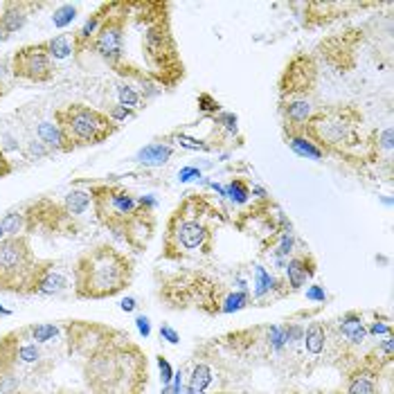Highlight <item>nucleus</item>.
Listing matches in <instances>:
<instances>
[{
    "label": "nucleus",
    "mask_w": 394,
    "mask_h": 394,
    "mask_svg": "<svg viewBox=\"0 0 394 394\" xmlns=\"http://www.w3.org/2000/svg\"><path fill=\"white\" fill-rule=\"evenodd\" d=\"M158 368H161V374H163V383L165 386H169L174 379V372H172V365L167 363L165 356H158Z\"/></svg>",
    "instance_id": "35"
},
{
    "label": "nucleus",
    "mask_w": 394,
    "mask_h": 394,
    "mask_svg": "<svg viewBox=\"0 0 394 394\" xmlns=\"http://www.w3.org/2000/svg\"><path fill=\"white\" fill-rule=\"evenodd\" d=\"M0 363L21 374L25 381L48 377L54 368V363L41 350V345L32 340L27 327L0 336Z\"/></svg>",
    "instance_id": "8"
},
{
    "label": "nucleus",
    "mask_w": 394,
    "mask_h": 394,
    "mask_svg": "<svg viewBox=\"0 0 394 394\" xmlns=\"http://www.w3.org/2000/svg\"><path fill=\"white\" fill-rule=\"evenodd\" d=\"M142 50H145L149 70H151V74L161 83L174 86V83L183 79V61H181V54H178V45L172 34V27H169L167 16L147 25Z\"/></svg>",
    "instance_id": "7"
},
{
    "label": "nucleus",
    "mask_w": 394,
    "mask_h": 394,
    "mask_svg": "<svg viewBox=\"0 0 394 394\" xmlns=\"http://www.w3.org/2000/svg\"><path fill=\"white\" fill-rule=\"evenodd\" d=\"M140 205L138 210L133 212L124 228H122L120 237L126 241L129 248H133L136 252H142L149 241L154 239V232H156V217H154V201L151 199H138Z\"/></svg>",
    "instance_id": "13"
},
{
    "label": "nucleus",
    "mask_w": 394,
    "mask_h": 394,
    "mask_svg": "<svg viewBox=\"0 0 394 394\" xmlns=\"http://www.w3.org/2000/svg\"><path fill=\"white\" fill-rule=\"evenodd\" d=\"M81 374L90 394H145L149 386L147 354L129 336L83 359Z\"/></svg>",
    "instance_id": "1"
},
{
    "label": "nucleus",
    "mask_w": 394,
    "mask_h": 394,
    "mask_svg": "<svg viewBox=\"0 0 394 394\" xmlns=\"http://www.w3.org/2000/svg\"><path fill=\"white\" fill-rule=\"evenodd\" d=\"M133 261L110 243H97L83 250L74 261L72 286L79 299H110L131 286Z\"/></svg>",
    "instance_id": "2"
},
{
    "label": "nucleus",
    "mask_w": 394,
    "mask_h": 394,
    "mask_svg": "<svg viewBox=\"0 0 394 394\" xmlns=\"http://www.w3.org/2000/svg\"><path fill=\"white\" fill-rule=\"evenodd\" d=\"M325 343H327V329L322 322H311V327L304 334V345L309 354H322L325 352Z\"/></svg>",
    "instance_id": "23"
},
{
    "label": "nucleus",
    "mask_w": 394,
    "mask_h": 394,
    "mask_svg": "<svg viewBox=\"0 0 394 394\" xmlns=\"http://www.w3.org/2000/svg\"><path fill=\"white\" fill-rule=\"evenodd\" d=\"M174 149L167 145H149L145 149H140L136 161L145 163V165H165L169 158H172Z\"/></svg>",
    "instance_id": "21"
},
{
    "label": "nucleus",
    "mask_w": 394,
    "mask_h": 394,
    "mask_svg": "<svg viewBox=\"0 0 394 394\" xmlns=\"http://www.w3.org/2000/svg\"><path fill=\"white\" fill-rule=\"evenodd\" d=\"M370 334H374V336H379V334H392V329H390V325H381V322H372L370 325Z\"/></svg>",
    "instance_id": "42"
},
{
    "label": "nucleus",
    "mask_w": 394,
    "mask_h": 394,
    "mask_svg": "<svg viewBox=\"0 0 394 394\" xmlns=\"http://www.w3.org/2000/svg\"><path fill=\"white\" fill-rule=\"evenodd\" d=\"M90 201H92V212H95L97 221L113 234H117L124 223L133 217L138 210L140 201L131 194L126 187L122 185H110V183H92L88 187Z\"/></svg>",
    "instance_id": "9"
},
{
    "label": "nucleus",
    "mask_w": 394,
    "mask_h": 394,
    "mask_svg": "<svg viewBox=\"0 0 394 394\" xmlns=\"http://www.w3.org/2000/svg\"><path fill=\"white\" fill-rule=\"evenodd\" d=\"M65 288H68V277H65L61 270H56V261L41 259L32 295H56Z\"/></svg>",
    "instance_id": "15"
},
{
    "label": "nucleus",
    "mask_w": 394,
    "mask_h": 394,
    "mask_svg": "<svg viewBox=\"0 0 394 394\" xmlns=\"http://www.w3.org/2000/svg\"><path fill=\"white\" fill-rule=\"evenodd\" d=\"M7 39V34H5V30H3V25H0V41H5Z\"/></svg>",
    "instance_id": "46"
},
{
    "label": "nucleus",
    "mask_w": 394,
    "mask_h": 394,
    "mask_svg": "<svg viewBox=\"0 0 394 394\" xmlns=\"http://www.w3.org/2000/svg\"><path fill=\"white\" fill-rule=\"evenodd\" d=\"M52 394H83V392H77V390H70V388H59L56 392H52Z\"/></svg>",
    "instance_id": "44"
},
{
    "label": "nucleus",
    "mask_w": 394,
    "mask_h": 394,
    "mask_svg": "<svg viewBox=\"0 0 394 394\" xmlns=\"http://www.w3.org/2000/svg\"><path fill=\"white\" fill-rule=\"evenodd\" d=\"M120 306H122V311H133V309H136V299L133 297H124Z\"/></svg>",
    "instance_id": "43"
},
{
    "label": "nucleus",
    "mask_w": 394,
    "mask_h": 394,
    "mask_svg": "<svg viewBox=\"0 0 394 394\" xmlns=\"http://www.w3.org/2000/svg\"><path fill=\"white\" fill-rule=\"evenodd\" d=\"M106 12H108V3H106V5H99L97 12L92 14L86 23H83V27H81V30H79L77 34H74V39H72V52H83V50H88V45H90V41H92V36L97 34V30H99L101 21H104Z\"/></svg>",
    "instance_id": "18"
},
{
    "label": "nucleus",
    "mask_w": 394,
    "mask_h": 394,
    "mask_svg": "<svg viewBox=\"0 0 394 394\" xmlns=\"http://www.w3.org/2000/svg\"><path fill=\"white\" fill-rule=\"evenodd\" d=\"M196 176H201V172H199V169H194V167H187V169H183L181 174H178V181H181V183H187V181H192V178H196Z\"/></svg>",
    "instance_id": "41"
},
{
    "label": "nucleus",
    "mask_w": 394,
    "mask_h": 394,
    "mask_svg": "<svg viewBox=\"0 0 394 394\" xmlns=\"http://www.w3.org/2000/svg\"><path fill=\"white\" fill-rule=\"evenodd\" d=\"M48 50H50V56L56 61V59H68L72 54V43L68 41V36L65 34H59L54 36V39L48 41Z\"/></svg>",
    "instance_id": "28"
},
{
    "label": "nucleus",
    "mask_w": 394,
    "mask_h": 394,
    "mask_svg": "<svg viewBox=\"0 0 394 394\" xmlns=\"http://www.w3.org/2000/svg\"><path fill=\"white\" fill-rule=\"evenodd\" d=\"M0 225L5 230V237H21V234H25V212L23 210L7 212L0 219Z\"/></svg>",
    "instance_id": "26"
},
{
    "label": "nucleus",
    "mask_w": 394,
    "mask_h": 394,
    "mask_svg": "<svg viewBox=\"0 0 394 394\" xmlns=\"http://www.w3.org/2000/svg\"><path fill=\"white\" fill-rule=\"evenodd\" d=\"M306 297L309 299H313V302H325L327 299V293H325V288L322 286H309V290H306Z\"/></svg>",
    "instance_id": "38"
},
{
    "label": "nucleus",
    "mask_w": 394,
    "mask_h": 394,
    "mask_svg": "<svg viewBox=\"0 0 394 394\" xmlns=\"http://www.w3.org/2000/svg\"><path fill=\"white\" fill-rule=\"evenodd\" d=\"M63 331H65V343H68V354L79 356L81 361L99 352L101 347L129 336L126 331L117 329V327L88 322V320H68L63 325Z\"/></svg>",
    "instance_id": "11"
},
{
    "label": "nucleus",
    "mask_w": 394,
    "mask_h": 394,
    "mask_svg": "<svg viewBox=\"0 0 394 394\" xmlns=\"http://www.w3.org/2000/svg\"><path fill=\"white\" fill-rule=\"evenodd\" d=\"M225 196H228L232 203H246L250 196V187L248 183H243L241 178H234L228 185V190H225Z\"/></svg>",
    "instance_id": "30"
},
{
    "label": "nucleus",
    "mask_w": 394,
    "mask_h": 394,
    "mask_svg": "<svg viewBox=\"0 0 394 394\" xmlns=\"http://www.w3.org/2000/svg\"><path fill=\"white\" fill-rule=\"evenodd\" d=\"M136 325H138L140 336L149 338V334H151V325H149V318H147V315H138V318H136Z\"/></svg>",
    "instance_id": "39"
},
{
    "label": "nucleus",
    "mask_w": 394,
    "mask_h": 394,
    "mask_svg": "<svg viewBox=\"0 0 394 394\" xmlns=\"http://www.w3.org/2000/svg\"><path fill=\"white\" fill-rule=\"evenodd\" d=\"M340 331L352 345H363V340L368 338V329H365L363 325V318L356 311H350L340 318Z\"/></svg>",
    "instance_id": "19"
},
{
    "label": "nucleus",
    "mask_w": 394,
    "mask_h": 394,
    "mask_svg": "<svg viewBox=\"0 0 394 394\" xmlns=\"http://www.w3.org/2000/svg\"><path fill=\"white\" fill-rule=\"evenodd\" d=\"M12 74L16 79L30 83H50L56 74V68L48 50V41L18 48L12 56Z\"/></svg>",
    "instance_id": "12"
},
{
    "label": "nucleus",
    "mask_w": 394,
    "mask_h": 394,
    "mask_svg": "<svg viewBox=\"0 0 394 394\" xmlns=\"http://www.w3.org/2000/svg\"><path fill=\"white\" fill-rule=\"evenodd\" d=\"M14 394H43V392H34V390H18Z\"/></svg>",
    "instance_id": "45"
},
{
    "label": "nucleus",
    "mask_w": 394,
    "mask_h": 394,
    "mask_svg": "<svg viewBox=\"0 0 394 394\" xmlns=\"http://www.w3.org/2000/svg\"><path fill=\"white\" fill-rule=\"evenodd\" d=\"M163 394H176V392H174V390H172V386H167V388H165V392H163Z\"/></svg>",
    "instance_id": "47"
},
{
    "label": "nucleus",
    "mask_w": 394,
    "mask_h": 394,
    "mask_svg": "<svg viewBox=\"0 0 394 394\" xmlns=\"http://www.w3.org/2000/svg\"><path fill=\"white\" fill-rule=\"evenodd\" d=\"M129 3H108V12L101 21L97 34L92 36L88 45L90 52H95L99 59H104L113 70L122 72L124 61V36L129 23Z\"/></svg>",
    "instance_id": "10"
},
{
    "label": "nucleus",
    "mask_w": 394,
    "mask_h": 394,
    "mask_svg": "<svg viewBox=\"0 0 394 394\" xmlns=\"http://www.w3.org/2000/svg\"><path fill=\"white\" fill-rule=\"evenodd\" d=\"M212 383V368L208 363H199L192 372L190 386H187V394H203Z\"/></svg>",
    "instance_id": "24"
},
{
    "label": "nucleus",
    "mask_w": 394,
    "mask_h": 394,
    "mask_svg": "<svg viewBox=\"0 0 394 394\" xmlns=\"http://www.w3.org/2000/svg\"><path fill=\"white\" fill-rule=\"evenodd\" d=\"M290 252H293V237H290V234H284V237H281L279 248H277V255L284 257V255H290Z\"/></svg>",
    "instance_id": "36"
},
{
    "label": "nucleus",
    "mask_w": 394,
    "mask_h": 394,
    "mask_svg": "<svg viewBox=\"0 0 394 394\" xmlns=\"http://www.w3.org/2000/svg\"><path fill=\"white\" fill-rule=\"evenodd\" d=\"M61 205L65 208V212L70 214V217H81V214L92 205V201H90L88 190H72V192L65 194V199H63Z\"/></svg>",
    "instance_id": "20"
},
{
    "label": "nucleus",
    "mask_w": 394,
    "mask_h": 394,
    "mask_svg": "<svg viewBox=\"0 0 394 394\" xmlns=\"http://www.w3.org/2000/svg\"><path fill=\"white\" fill-rule=\"evenodd\" d=\"M286 142H288V147L293 149V151L297 154V156H302V158H311V161H320V158L325 156L320 149H318L311 140H309L306 136H302V133H288V138H286Z\"/></svg>",
    "instance_id": "22"
},
{
    "label": "nucleus",
    "mask_w": 394,
    "mask_h": 394,
    "mask_svg": "<svg viewBox=\"0 0 394 394\" xmlns=\"http://www.w3.org/2000/svg\"><path fill=\"white\" fill-rule=\"evenodd\" d=\"M383 379L388 377H383L381 363L374 365L372 361H365L363 365H356V368L347 374L345 388L338 394H390L381 390Z\"/></svg>",
    "instance_id": "14"
},
{
    "label": "nucleus",
    "mask_w": 394,
    "mask_h": 394,
    "mask_svg": "<svg viewBox=\"0 0 394 394\" xmlns=\"http://www.w3.org/2000/svg\"><path fill=\"white\" fill-rule=\"evenodd\" d=\"M41 259L34 255L27 234L0 241V290L14 295H32Z\"/></svg>",
    "instance_id": "6"
},
{
    "label": "nucleus",
    "mask_w": 394,
    "mask_h": 394,
    "mask_svg": "<svg viewBox=\"0 0 394 394\" xmlns=\"http://www.w3.org/2000/svg\"><path fill=\"white\" fill-rule=\"evenodd\" d=\"M77 18V5H61L54 9L52 14V23L54 27H59V30H63V27L72 25V21Z\"/></svg>",
    "instance_id": "29"
},
{
    "label": "nucleus",
    "mask_w": 394,
    "mask_h": 394,
    "mask_svg": "<svg viewBox=\"0 0 394 394\" xmlns=\"http://www.w3.org/2000/svg\"><path fill=\"white\" fill-rule=\"evenodd\" d=\"M248 304V295L243 290H237V293H225L223 302H221V313H232V311H239Z\"/></svg>",
    "instance_id": "31"
},
{
    "label": "nucleus",
    "mask_w": 394,
    "mask_h": 394,
    "mask_svg": "<svg viewBox=\"0 0 394 394\" xmlns=\"http://www.w3.org/2000/svg\"><path fill=\"white\" fill-rule=\"evenodd\" d=\"M54 124L63 136V154L101 145L120 131V124L108 117V113L81 104V101L56 108Z\"/></svg>",
    "instance_id": "5"
},
{
    "label": "nucleus",
    "mask_w": 394,
    "mask_h": 394,
    "mask_svg": "<svg viewBox=\"0 0 394 394\" xmlns=\"http://www.w3.org/2000/svg\"><path fill=\"white\" fill-rule=\"evenodd\" d=\"M14 172V165H12V161H9V158L5 156V151L3 149H0V178H7L9 174Z\"/></svg>",
    "instance_id": "37"
},
{
    "label": "nucleus",
    "mask_w": 394,
    "mask_h": 394,
    "mask_svg": "<svg viewBox=\"0 0 394 394\" xmlns=\"http://www.w3.org/2000/svg\"><path fill=\"white\" fill-rule=\"evenodd\" d=\"M315 275V261L311 255H299L293 257L286 264V277H288V284L293 290L302 288L306 279H311Z\"/></svg>",
    "instance_id": "17"
},
{
    "label": "nucleus",
    "mask_w": 394,
    "mask_h": 394,
    "mask_svg": "<svg viewBox=\"0 0 394 394\" xmlns=\"http://www.w3.org/2000/svg\"><path fill=\"white\" fill-rule=\"evenodd\" d=\"M30 329V336H32V340L34 343H50L54 340L56 336H59V327H54V325H48V322H39V325H30L27 327Z\"/></svg>",
    "instance_id": "27"
},
{
    "label": "nucleus",
    "mask_w": 394,
    "mask_h": 394,
    "mask_svg": "<svg viewBox=\"0 0 394 394\" xmlns=\"http://www.w3.org/2000/svg\"><path fill=\"white\" fill-rule=\"evenodd\" d=\"M161 338H165V340L167 343H172V345H178V343H181V336H178L174 329H172V327H161Z\"/></svg>",
    "instance_id": "40"
},
{
    "label": "nucleus",
    "mask_w": 394,
    "mask_h": 394,
    "mask_svg": "<svg viewBox=\"0 0 394 394\" xmlns=\"http://www.w3.org/2000/svg\"><path fill=\"white\" fill-rule=\"evenodd\" d=\"M361 122L363 115L352 106L322 108L309 117L302 129V136L311 140L322 154L352 158L359 145H363Z\"/></svg>",
    "instance_id": "4"
},
{
    "label": "nucleus",
    "mask_w": 394,
    "mask_h": 394,
    "mask_svg": "<svg viewBox=\"0 0 394 394\" xmlns=\"http://www.w3.org/2000/svg\"><path fill=\"white\" fill-rule=\"evenodd\" d=\"M108 117L113 120V122H117V124H120V122L122 120H126V117H133V110H131V108H124V106H113L110 110H108Z\"/></svg>",
    "instance_id": "34"
},
{
    "label": "nucleus",
    "mask_w": 394,
    "mask_h": 394,
    "mask_svg": "<svg viewBox=\"0 0 394 394\" xmlns=\"http://www.w3.org/2000/svg\"><path fill=\"white\" fill-rule=\"evenodd\" d=\"M117 97H120V106L131 108V110L140 104V95L131 86H120L117 88Z\"/></svg>",
    "instance_id": "33"
},
{
    "label": "nucleus",
    "mask_w": 394,
    "mask_h": 394,
    "mask_svg": "<svg viewBox=\"0 0 394 394\" xmlns=\"http://www.w3.org/2000/svg\"><path fill=\"white\" fill-rule=\"evenodd\" d=\"M219 208L203 194H187L167 219L165 257L183 259L194 252H208L214 243V223Z\"/></svg>",
    "instance_id": "3"
},
{
    "label": "nucleus",
    "mask_w": 394,
    "mask_h": 394,
    "mask_svg": "<svg viewBox=\"0 0 394 394\" xmlns=\"http://www.w3.org/2000/svg\"><path fill=\"white\" fill-rule=\"evenodd\" d=\"M36 136H39L41 145L56 149V151H63V136L59 126L52 124V122H41L39 129H36Z\"/></svg>",
    "instance_id": "25"
},
{
    "label": "nucleus",
    "mask_w": 394,
    "mask_h": 394,
    "mask_svg": "<svg viewBox=\"0 0 394 394\" xmlns=\"http://www.w3.org/2000/svg\"><path fill=\"white\" fill-rule=\"evenodd\" d=\"M255 277H257V279H255V293H257L259 297H261V295H266V293H270V290H273L275 284H277V281H275L273 277H270L261 266H257Z\"/></svg>",
    "instance_id": "32"
},
{
    "label": "nucleus",
    "mask_w": 394,
    "mask_h": 394,
    "mask_svg": "<svg viewBox=\"0 0 394 394\" xmlns=\"http://www.w3.org/2000/svg\"><path fill=\"white\" fill-rule=\"evenodd\" d=\"M36 5L30 3H5L3 9H0V25H3L5 34H14L18 30H23L27 23V12L34 9Z\"/></svg>",
    "instance_id": "16"
}]
</instances>
